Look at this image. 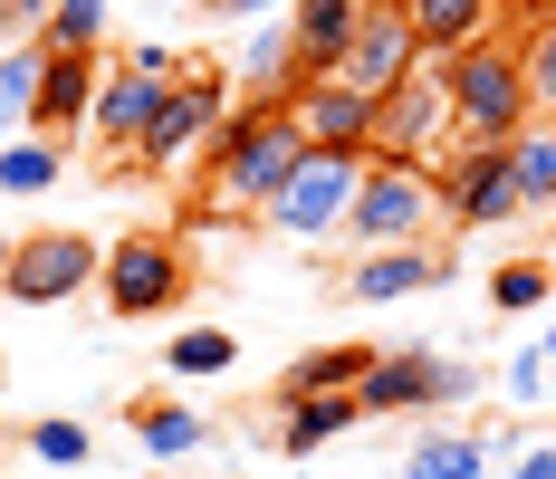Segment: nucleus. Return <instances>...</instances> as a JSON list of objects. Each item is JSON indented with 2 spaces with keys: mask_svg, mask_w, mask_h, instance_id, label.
I'll return each instance as SVG.
<instances>
[{
  "mask_svg": "<svg viewBox=\"0 0 556 479\" xmlns=\"http://www.w3.org/2000/svg\"><path fill=\"white\" fill-rule=\"evenodd\" d=\"M298 115H288V97H240V106L222 115V135H212V154H202V173H212V212H269L278 192H288V173H298Z\"/></svg>",
  "mask_w": 556,
  "mask_h": 479,
  "instance_id": "nucleus-1",
  "label": "nucleus"
},
{
  "mask_svg": "<svg viewBox=\"0 0 556 479\" xmlns=\"http://www.w3.org/2000/svg\"><path fill=\"white\" fill-rule=\"evenodd\" d=\"M451 77V144H518L538 125V97H528V49L518 39H470V49L442 58Z\"/></svg>",
  "mask_w": 556,
  "mask_h": 479,
  "instance_id": "nucleus-2",
  "label": "nucleus"
},
{
  "mask_svg": "<svg viewBox=\"0 0 556 479\" xmlns=\"http://www.w3.org/2000/svg\"><path fill=\"white\" fill-rule=\"evenodd\" d=\"M240 106V87H230V67H212V58H192L182 77H173L164 115L144 125V144L135 154H115V173L125 163H144V173H164V182H182V173H202V154H212V135H222V115Z\"/></svg>",
  "mask_w": 556,
  "mask_h": 479,
  "instance_id": "nucleus-3",
  "label": "nucleus"
},
{
  "mask_svg": "<svg viewBox=\"0 0 556 479\" xmlns=\"http://www.w3.org/2000/svg\"><path fill=\"white\" fill-rule=\"evenodd\" d=\"M442 230V182H432V163H365V182H355V212H345V240L355 250H422Z\"/></svg>",
  "mask_w": 556,
  "mask_h": 479,
  "instance_id": "nucleus-4",
  "label": "nucleus"
},
{
  "mask_svg": "<svg viewBox=\"0 0 556 479\" xmlns=\"http://www.w3.org/2000/svg\"><path fill=\"white\" fill-rule=\"evenodd\" d=\"M97 298H106V317H173L192 298V250L173 230H125V240H106Z\"/></svg>",
  "mask_w": 556,
  "mask_h": 479,
  "instance_id": "nucleus-5",
  "label": "nucleus"
},
{
  "mask_svg": "<svg viewBox=\"0 0 556 479\" xmlns=\"http://www.w3.org/2000/svg\"><path fill=\"white\" fill-rule=\"evenodd\" d=\"M97 268H106V240H87V230H20L10 268H0V298L10 307H67L97 288Z\"/></svg>",
  "mask_w": 556,
  "mask_h": 479,
  "instance_id": "nucleus-6",
  "label": "nucleus"
},
{
  "mask_svg": "<svg viewBox=\"0 0 556 479\" xmlns=\"http://www.w3.org/2000/svg\"><path fill=\"white\" fill-rule=\"evenodd\" d=\"M432 182H442L451 230H508V220H528V202H518V154L508 144H442Z\"/></svg>",
  "mask_w": 556,
  "mask_h": 479,
  "instance_id": "nucleus-7",
  "label": "nucleus"
},
{
  "mask_svg": "<svg viewBox=\"0 0 556 479\" xmlns=\"http://www.w3.org/2000/svg\"><path fill=\"white\" fill-rule=\"evenodd\" d=\"M365 163H375V154H298L288 192H278L260 220H269L278 240H345V212H355Z\"/></svg>",
  "mask_w": 556,
  "mask_h": 479,
  "instance_id": "nucleus-8",
  "label": "nucleus"
},
{
  "mask_svg": "<svg viewBox=\"0 0 556 479\" xmlns=\"http://www.w3.org/2000/svg\"><path fill=\"white\" fill-rule=\"evenodd\" d=\"M451 144V77L442 58H422L393 97H375V154L384 163H442Z\"/></svg>",
  "mask_w": 556,
  "mask_h": 479,
  "instance_id": "nucleus-9",
  "label": "nucleus"
},
{
  "mask_svg": "<svg viewBox=\"0 0 556 479\" xmlns=\"http://www.w3.org/2000/svg\"><path fill=\"white\" fill-rule=\"evenodd\" d=\"M288 115H298V144L307 154H375V97L345 87V77H298Z\"/></svg>",
  "mask_w": 556,
  "mask_h": 479,
  "instance_id": "nucleus-10",
  "label": "nucleus"
},
{
  "mask_svg": "<svg viewBox=\"0 0 556 479\" xmlns=\"http://www.w3.org/2000/svg\"><path fill=\"white\" fill-rule=\"evenodd\" d=\"M422 67V39H413V20H403V0H365V20H355V49H345V87H365V97H393L403 77Z\"/></svg>",
  "mask_w": 556,
  "mask_h": 479,
  "instance_id": "nucleus-11",
  "label": "nucleus"
},
{
  "mask_svg": "<svg viewBox=\"0 0 556 479\" xmlns=\"http://www.w3.org/2000/svg\"><path fill=\"white\" fill-rule=\"evenodd\" d=\"M173 77H154V67H135V58H106V77H97V115H87V135L106 144V154H135L144 144V125L164 115Z\"/></svg>",
  "mask_w": 556,
  "mask_h": 479,
  "instance_id": "nucleus-12",
  "label": "nucleus"
},
{
  "mask_svg": "<svg viewBox=\"0 0 556 479\" xmlns=\"http://www.w3.org/2000/svg\"><path fill=\"white\" fill-rule=\"evenodd\" d=\"M442 374H451V355H375L365 383H355V403H365V423H393V413L451 423L442 413Z\"/></svg>",
  "mask_w": 556,
  "mask_h": 479,
  "instance_id": "nucleus-13",
  "label": "nucleus"
},
{
  "mask_svg": "<svg viewBox=\"0 0 556 479\" xmlns=\"http://www.w3.org/2000/svg\"><path fill=\"white\" fill-rule=\"evenodd\" d=\"M97 77H106V49H49L39 67V106H29V135H87V115H97Z\"/></svg>",
  "mask_w": 556,
  "mask_h": 479,
  "instance_id": "nucleus-14",
  "label": "nucleus"
},
{
  "mask_svg": "<svg viewBox=\"0 0 556 479\" xmlns=\"http://www.w3.org/2000/svg\"><path fill=\"white\" fill-rule=\"evenodd\" d=\"M442 278H451L442 240H422V250H355L345 298H355V307H393V298H422V288H442Z\"/></svg>",
  "mask_w": 556,
  "mask_h": 479,
  "instance_id": "nucleus-15",
  "label": "nucleus"
},
{
  "mask_svg": "<svg viewBox=\"0 0 556 479\" xmlns=\"http://www.w3.org/2000/svg\"><path fill=\"white\" fill-rule=\"evenodd\" d=\"M355 20H365V0H298V10H288L298 77H336V67H345V49H355Z\"/></svg>",
  "mask_w": 556,
  "mask_h": 479,
  "instance_id": "nucleus-16",
  "label": "nucleus"
},
{
  "mask_svg": "<svg viewBox=\"0 0 556 479\" xmlns=\"http://www.w3.org/2000/svg\"><path fill=\"white\" fill-rule=\"evenodd\" d=\"M355 423H365L355 393H278V451H288V461H307V451L345 441Z\"/></svg>",
  "mask_w": 556,
  "mask_h": 479,
  "instance_id": "nucleus-17",
  "label": "nucleus"
},
{
  "mask_svg": "<svg viewBox=\"0 0 556 479\" xmlns=\"http://www.w3.org/2000/svg\"><path fill=\"white\" fill-rule=\"evenodd\" d=\"M230 87H240V97H288V87H298L288 20H260V29H240V49H230Z\"/></svg>",
  "mask_w": 556,
  "mask_h": 479,
  "instance_id": "nucleus-18",
  "label": "nucleus"
},
{
  "mask_svg": "<svg viewBox=\"0 0 556 479\" xmlns=\"http://www.w3.org/2000/svg\"><path fill=\"white\" fill-rule=\"evenodd\" d=\"M403 20H413L422 58H451V49H470V39L500 29V0H403Z\"/></svg>",
  "mask_w": 556,
  "mask_h": 479,
  "instance_id": "nucleus-19",
  "label": "nucleus"
},
{
  "mask_svg": "<svg viewBox=\"0 0 556 479\" xmlns=\"http://www.w3.org/2000/svg\"><path fill=\"white\" fill-rule=\"evenodd\" d=\"M125 423H135V441H144V461H192V451H212V423H202L192 403H164V393L125 403Z\"/></svg>",
  "mask_w": 556,
  "mask_h": 479,
  "instance_id": "nucleus-20",
  "label": "nucleus"
},
{
  "mask_svg": "<svg viewBox=\"0 0 556 479\" xmlns=\"http://www.w3.org/2000/svg\"><path fill=\"white\" fill-rule=\"evenodd\" d=\"M58 173H67V144L58 135H10L0 144V202H49Z\"/></svg>",
  "mask_w": 556,
  "mask_h": 479,
  "instance_id": "nucleus-21",
  "label": "nucleus"
},
{
  "mask_svg": "<svg viewBox=\"0 0 556 479\" xmlns=\"http://www.w3.org/2000/svg\"><path fill=\"white\" fill-rule=\"evenodd\" d=\"M403 479H490V441H480V431H451V423H432L422 441H413Z\"/></svg>",
  "mask_w": 556,
  "mask_h": 479,
  "instance_id": "nucleus-22",
  "label": "nucleus"
},
{
  "mask_svg": "<svg viewBox=\"0 0 556 479\" xmlns=\"http://www.w3.org/2000/svg\"><path fill=\"white\" fill-rule=\"evenodd\" d=\"M365 365H375V345H317V355H298L278 374V393H355Z\"/></svg>",
  "mask_w": 556,
  "mask_h": 479,
  "instance_id": "nucleus-23",
  "label": "nucleus"
},
{
  "mask_svg": "<svg viewBox=\"0 0 556 479\" xmlns=\"http://www.w3.org/2000/svg\"><path fill=\"white\" fill-rule=\"evenodd\" d=\"M230 365H240V336H230V326H182V336L164 345L173 383H212V374H230Z\"/></svg>",
  "mask_w": 556,
  "mask_h": 479,
  "instance_id": "nucleus-24",
  "label": "nucleus"
},
{
  "mask_svg": "<svg viewBox=\"0 0 556 479\" xmlns=\"http://www.w3.org/2000/svg\"><path fill=\"white\" fill-rule=\"evenodd\" d=\"M508 154H518V202L528 212H556V115H538Z\"/></svg>",
  "mask_w": 556,
  "mask_h": 479,
  "instance_id": "nucleus-25",
  "label": "nucleus"
},
{
  "mask_svg": "<svg viewBox=\"0 0 556 479\" xmlns=\"http://www.w3.org/2000/svg\"><path fill=\"white\" fill-rule=\"evenodd\" d=\"M39 67L49 49H0V144L29 135V106H39Z\"/></svg>",
  "mask_w": 556,
  "mask_h": 479,
  "instance_id": "nucleus-26",
  "label": "nucleus"
},
{
  "mask_svg": "<svg viewBox=\"0 0 556 479\" xmlns=\"http://www.w3.org/2000/svg\"><path fill=\"white\" fill-rule=\"evenodd\" d=\"M547 298H556V268L538 260V250L490 268V307H500V317H528V307H547Z\"/></svg>",
  "mask_w": 556,
  "mask_h": 479,
  "instance_id": "nucleus-27",
  "label": "nucleus"
},
{
  "mask_svg": "<svg viewBox=\"0 0 556 479\" xmlns=\"http://www.w3.org/2000/svg\"><path fill=\"white\" fill-rule=\"evenodd\" d=\"M20 451H29V461H49V470H87L97 431H87V423H67V413H49V423H29V431H20Z\"/></svg>",
  "mask_w": 556,
  "mask_h": 479,
  "instance_id": "nucleus-28",
  "label": "nucleus"
},
{
  "mask_svg": "<svg viewBox=\"0 0 556 479\" xmlns=\"http://www.w3.org/2000/svg\"><path fill=\"white\" fill-rule=\"evenodd\" d=\"M106 10H115V0H49L39 49H106Z\"/></svg>",
  "mask_w": 556,
  "mask_h": 479,
  "instance_id": "nucleus-29",
  "label": "nucleus"
},
{
  "mask_svg": "<svg viewBox=\"0 0 556 479\" xmlns=\"http://www.w3.org/2000/svg\"><path fill=\"white\" fill-rule=\"evenodd\" d=\"M528 97H538V115H556V10L528 29Z\"/></svg>",
  "mask_w": 556,
  "mask_h": 479,
  "instance_id": "nucleus-30",
  "label": "nucleus"
},
{
  "mask_svg": "<svg viewBox=\"0 0 556 479\" xmlns=\"http://www.w3.org/2000/svg\"><path fill=\"white\" fill-rule=\"evenodd\" d=\"M547 393H556V365L538 355V345H518V355H508V403L528 413V403H547Z\"/></svg>",
  "mask_w": 556,
  "mask_h": 479,
  "instance_id": "nucleus-31",
  "label": "nucleus"
},
{
  "mask_svg": "<svg viewBox=\"0 0 556 479\" xmlns=\"http://www.w3.org/2000/svg\"><path fill=\"white\" fill-rule=\"evenodd\" d=\"M49 29V0H0V49H39Z\"/></svg>",
  "mask_w": 556,
  "mask_h": 479,
  "instance_id": "nucleus-32",
  "label": "nucleus"
},
{
  "mask_svg": "<svg viewBox=\"0 0 556 479\" xmlns=\"http://www.w3.org/2000/svg\"><path fill=\"white\" fill-rule=\"evenodd\" d=\"M202 10H212L222 29H260V20H288L298 0H202Z\"/></svg>",
  "mask_w": 556,
  "mask_h": 479,
  "instance_id": "nucleus-33",
  "label": "nucleus"
},
{
  "mask_svg": "<svg viewBox=\"0 0 556 479\" xmlns=\"http://www.w3.org/2000/svg\"><path fill=\"white\" fill-rule=\"evenodd\" d=\"M125 58H135V67H154V77H182V67H192V58H182V49H164V39H135Z\"/></svg>",
  "mask_w": 556,
  "mask_h": 479,
  "instance_id": "nucleus-34",
  "label": "nucleus"
},
{
  "mask_svg": "<svg viewBox=\"0 0 556 479\" xmlns=\"http://www.w3.org/2000/svg\"><path fill=\"white\" fill-rule=\"evenodd\" d=\"M500 479H556V441H528V451H518Z\"/></svg>",
  "mask_w": 556,
  "mask_h": 479,
  "instance_id": "nucleus-35",
  "label": "nucleus"
},
{
  "mask_svg": "<svg viewBox=\"0 0 556 479\" xmlns=\"http://www.w3.org/2000/svg\"><path fill=\"white\" fill-rule=\"evenodd\" d=\"M470 393H480V365H460V355H451V374H442V413H460Z\"/></svg>",
  "mask_w": 556,
  "mask_h": 479,
  "instance_id": "nucleus-36",
  "label": "nucleus"
},
{
  "mask_svg": "<svg viewBox=\"0 0 556 479\" xmlns=\"http://www.w3.org/2000/svg\"><path fill=\"white\" fill-rule=\"evenodd\" d=\"M528 345H538V355H547V365H556V317H547V336H528Z\"/></svg>",
  "mask_w": 556,
  "mask_h": 479,
  "instance_id": "nucleus-37",
  "label": "nucleus"
},
{
  "mask_svg": "<svg viewBox=\"0 0 556 479\" xmlns=\"http://www.w3.org/2000/svg\"><path fill=\"white\" fill-rule=\"evenodd\" d=\"M10 240H20V230H0V268H10Z\"/></svg>",
  "mask_w": 556,
  "mask_h": 479,
  "instance_id": "nucleus-38",
  "label": "nucleus"
}]
</instances>
